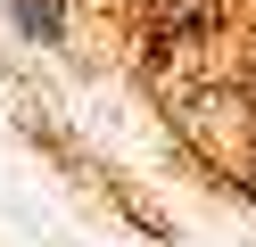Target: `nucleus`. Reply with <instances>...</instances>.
<instances>
[{"mask_svg": "<svg viewBox=\"0 0 256 247\" xmlns=\"http://www.w3.org/2000/svg\"><path fill=\"white\" fill-rule=\"evenodd\" d=\"M17 25L50 41V33H58V0H17Z\"/></svg>", "mask_w": 256, "mask_h": 247, "instance_id": "nucleus-1", "label": "nucleus"}]
</instances>
